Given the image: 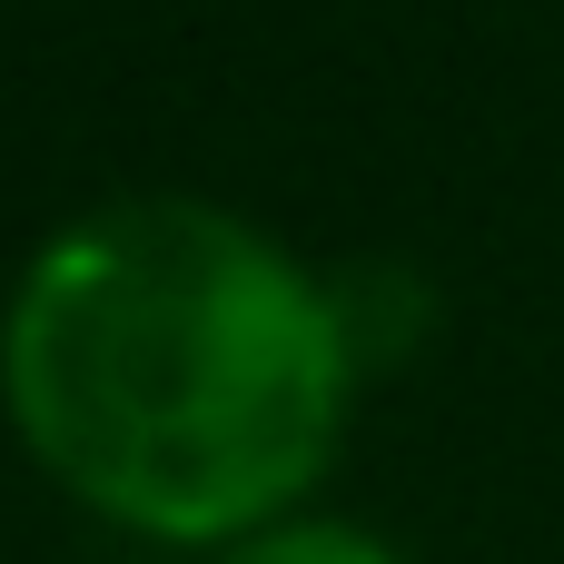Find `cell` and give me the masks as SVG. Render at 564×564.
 <instances>
[{
  "label": "cell",
  "instance_id": "cell-1",
  "mask_svg": "<svg viewBox=\"0 0 564 564\" xmlns=\"http://www.w3.org/2000/svg\"><path fill=\"white\" fill-rule=\"evenodd\" d=\"M347 367V307L188 198L79 218L30 258L0 337L30 456L169 545L268 535L337 456Z\"/></svg>",
  "mask_w": 564,
  "mask_h": 564
},
{
  "label": "cell",
  "instance_id": "cell-2",
  "mask_svg": "<svg viewBox=\"0 0 564 564\" xmlns=\"http://www.w3.org/2000/svg\"><path fill=\"white\" fill-rule=\"evenodd\" d=\"M218 564H397V555L367 545V535H347V525H268V535L228 545Z\"/></svg>",
  "mask_w": 564,
  "mask_h": 564
}]
</instances>
